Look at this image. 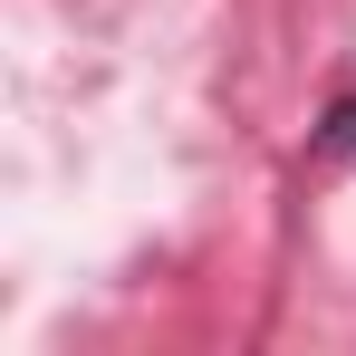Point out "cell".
Instances as JSON below:
<instances>
[{
	"label": "cell",
	"mask_w": 356,
	"mask_h": 356,
	"mask_svg": "<svg viewBox=\"0 0 356 356\" xmlns=\"http://www.w3.org/2000/svg\"><path fill=\"white\" fill-rule=\"evenodd\" d=\"M337 135H347V145H356V106H337Z\"/></svg>",
	"instance_id": "cell-1"
}]
</instances>
